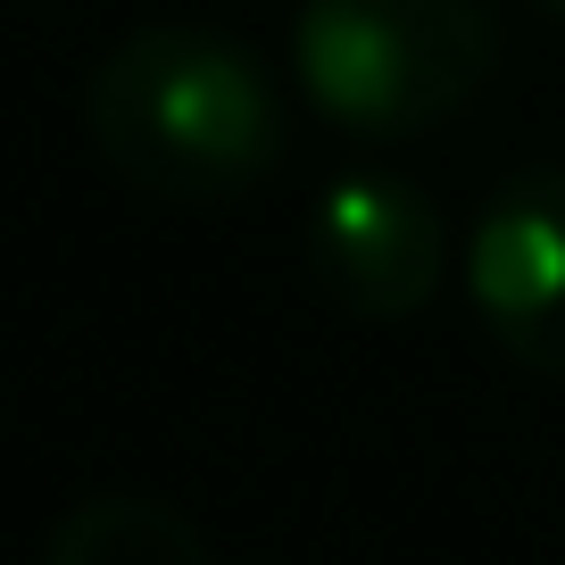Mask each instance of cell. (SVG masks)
<instances>
[{
	"mask_svg": "<svg viewBox=\"0 0 565 565\" xmlns=\"http://www.w3.org/2000/svg\"><path fill=\"white\" fill-rule=\"evenodd\" d=\"M466 300L499 358L565 383V159H532L491 183L466 233Z\"/></svg>",
	"mask_w": 565,
	"mask_h": 565,
	"instance_id": "obj_4",
	"label": "cell"
},
{
	"mask_svg": "<svg viewBox=\"0 0 565 565\" xmlns=\"http://www.w3.org/2000/svg\"><path fill=\"white\" fill-rule=\"evenodd\" d=\"M308 275L358 324H407L449 282V225L433 192L383 167H350L308 209Z\"/></svg>",
	"mask_w": 565,
	"mask_h": 565,
	"instance_id": "obj_3",
	"label": "cell"
},
{
	"mask_svg": "<svg viewBox=\"0 0 565 565\" xmlns=\"http://www.w3.org/2000/svg\"><path fill=\"white\" fill-rule=\"evenodd\" d=\"M541 9H557V18H565V0H541Z\"/></svg>",
	"mask_w": 565,
	"mask_h": 565,
	"instance_id": "obj_6",
	"label": "cell"
},
{
	"mask_svg": "<svg viewBox=\"0 0 565 565\" xmlns=\"http://www.w3.org/2000/svg\"><path fill=\"white\" fill-rule=\"evenodd\" d=\"M84 134L108 175L167 209L249 200L291 150V117L249 42L225 25H134L84 84Z\"/></svg>",
	"mask_w": 565,
	"mask_h": 565,
	"instance_id": "obj_1",
	"label": "cell"
},
{
	"mask_svg": "<svg viewBox=\"0 0 565 565\" xmlns=\"http://www.w3.org/2000/svg\"><path fill=\"white\" fill-rule=\"evenodd\" d=\"M491 0H300L291 67L300 92L366 141H407L466 117L499 75Z\"/></svg>",
	"mask_w": 565,
	"mask_h": 565,
	"instance_id": "obj_2",
	"label": "cell"
},
{
	"mask_svg": "<svg viewBox=\"0 0 565 565\" xmlns=\"http://www.w3.org/2000/svg\"><path fill=\"white\" fill-rule=\"evenodd\" d=\"M42 565H216L192 515H175L150 491H100L67 508L42 541Z\"/></svg>",
	"mask_w": 565,
	"mask_h": 565,
	"instance_id": "obj_5",
	"label": "cell"
}]
</instances>
